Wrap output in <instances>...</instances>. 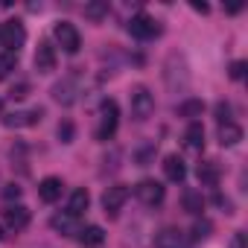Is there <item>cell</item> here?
<instances>
[{"label": "cell", "mask_w": 248, "mask_h": 248, "mask_svg": "<svg viewBox=\"0 0 248 248\" xmlns=\"http://www.w3.org/2000/svg\"><path fill=\"white\" fill-rule=\"evenodd\" d=\"M27 41V30L21 21H6V24H0V44H3V50L9 53H18Z\"/></svg>", "instance_id": "6da1fadb"}, {"label": "cell", "mask_w": 248, "mask_h": 248, "mask_svg": "<svg viewBox=\"0 0 248 248\" xmlns=\"http://www.w3.org/2000/svg\"><path fill=\"white\" fill-rule=\"evenodd\" d=\"M152 114H155V96H152L149 88L138 85V88L132 91V117L143 123V120H149Z\"/></svg>", "instance_id": "7a4b0ae2"}, {"label": "cell", "mask_w": 248, "mask_h": 248, "mask_svg": "<svg viewBox=\"0 0 248 248\" xmlns=\"http://www.w3.org/2000/svg\"><path fill=\"white\" fill-rule=\"evenodd\" d=\"M129 32H132L135 38H140V41H149V38H155V35L161 32V27H158L155 18H149L146 12H138V15H132V21H129Z\"/></svg>", "instance_id": "3957f363"}, {"label": "cell", "mask_w": 248, "mask_h": 248, "mask_svg": "<svg viewBox=\"0 0 248 248\" xmlns=\"http://www.w3.org/2000/svg\"><path fill=\"white\" fill-rule=\"evenodd\" d=\"M53 35H56V41H59V47H62L64 53H79V47H82V38H79V30H76L73 24H67V21L56 24Z\"/></svg>", "instance_id": "277c9868"}, {"label": "cell", "mask_w": 248, "mask_h": 248, "mask_svg": "<svg viewBox=\"0 0 248 248\" xmlns=\"http://www.w3.org/2000/svg\"><path fill=\"white\" fill-rule=\"evenodd\" d=\"M117 117H120L117 102H114V99H105V102H102V120H99V129H96V138H99V140H108V138L117 132Z\"/></svg>", "instance_id": "5b68a950"}, {"label": "cell", "mask_w": 248, "mask_h": 248, "mask_svg": "<svg viewBox=\"0 0 248 248\" xmlns=\"http://www.w3.org/2000/svg\"><path fill=\"white\" fill-rule=\"evenodd\" d=\"M135 196H138L146 207H155V204L164 202V187H161V181H155V178H143V181L135 187Z\"/></svg>", "instance_id": "8992f818"}, {"label": "cell", "mask_w": 248, "mask_h": 248, "mask_svg": "<svg viewBox=\"0 0 248 248\" xmlns=\"http://www.w3.org/2000/svg\"><path fill=\"white\" fill-rule=\"evenodd\" d=\"M126 199H129V190L123 187V184H114V187H108L102 193V210L108 216H117L123 210V204H126Z\"/></svg>", "instance_id": "52a82bcc"}, {"label": "cell", "mask_w": 248, "mask_h": 248, "mask_svg": "<svg viewBox=\"0 0 248 248\" xmlns=\"http://www.w3.org/2000/svg\"><path fill=\"white\" fill-rule=\"evenodd\" d=\"M32 62H35V70L38 73H53L56 70V50H53V44L50 41H41Z\"/></svg>", "instance_id": "ba28073f"}, {"label": "cell", "mask_w": 248, "mask_h": 248, "mask_svg": "<svg viewBox=\"0 0 248 248\" xmlns=\"http://www.w3.org/2000/svg\"><path fill=\"white\" fill-rule=\"evenodd\" d=\"M3 225L12 228V231H24V228L30 225V210H27L24 204H9V207L3 210Z\"/></svg>", "instance_id": "9c48e42d"}, {"label": "cell", "mask_w": 248, "mask_h": 248, "mask_svg": "<svg viewBox=\"0 0 248 248\" xmlns=\"http://www.w3.org/2000/svg\"><path fill=\"white\" fill-rule=\"evenodd\" d=\"M155 248H190L184 231L178 228H164L158 236H155Z\"/></svg>", "instance_id": "30bf717a"}, {"label": "cell", "mask_w": 248, "mask_h": 248, "mask_svg": "<svg viewBox=\"0 0 248 248\" xmlns=\"http://www.w3.org/2000/svg\"><path fill=\"white\" fill-rule=\"evenodd\" d=\"M62 193H64V184H62V178H56V175H47V178L38 184V199H41V202H47V204L59 202V199H62Z\"/></svg>", "instance_id": "8fae6325"}, {"label": "cell", "mask_w": 248, "mask_h": 248, "mask_svg": "<svg viewBox=\"0 0 248 248\" xmlns=\"http://www.w3.org/2000/svg\"><path fill=\"white\" fill-rule=\"evenodd\" d=\"M41 120V108H32V111H12L9 117H3V126L9 129H24V126H35Z\"/></svg>", "instance_id": "7c38bea8"}, {"label": "cell", "mask_w": 248, "mask_h": 248, "mask_svg": "<svg viewBox=\"0 0 248 248\" xmlns=\"http://www.w3.org/2000/svg\"><path fill=\"white\" fill-rule=\"evenodd\" d=\"M76 91H79L76 79H62L59 85H53V99L62 102V105H73L76 102Z\"/></svg>", "instance_id": "4fadbf2b"}, {"label": "cell", "mask_w": 248, "mask_h": 248, "mask_svg": "<svg viewBox=\"0 0 248 248\" xmlns=\"http://www.w3.org/2000/svg\"><path fill=\"white\" fill-rule=\"evenodd\" d=\"M164 175H167L170 181L181 184V181L187 178V167H184V161H181L178 155H167V158H164Z\"/></svg>", "instance_id": "5bb4252c"}, {"label": "cell", "mask_w": 248, "mask_h": 248, "mask_svg": "<svg viewBox=\"0 0 248 248\" xmlns=\"http://www.w3.org/2000/svg\"><path fill=\"white\" fill-rule=\"evenodd\" d=\"M50 225H53V231H59L62 236H73V233H79V225H76V216H70L67 210H64V213H56Z\"/></svg>", "instance_id": "9a60e30c"}, {"label": "cell", "mask_w": 248, "mask_h": 248, "mask_svg": "<svg viewBox=\"0 0 248 248\" xmlns=\"http://www.w3.org/2000/svg\"><path fill=\"white\" fill-rule=\"evenodd\" d=\"M196 175H199V181L204 187H216L219 184V167H216V161H202L199 170H196Z\"/></svg>", "instance_id": "2e32d148"}, {"label": "cell", "mask_w": 248, "mask_h": 248, "mask_svg": "<svg viewBox=\"0 0 248 248\" xmlns=\"http://www.w3.org/2000/svg\"><path fill=\"white\" fill-rule=\"evenodd\" d=\"M242 140V129L236 126V123L231 120V123H222L219 126V143L222 146H236Z\"/></svg>", "instance_id": "e0dca14e"}, {"label": "cell", "mask_w": 248, "mask_h": 248, "mask_svg": "<svg viewBox=\"0 0 248 248\" xmlns=\"http://www.w3.org/2000/svg\"><path fill=\"white\" fill-rule=\"evenodd\" d=\"M184 143H187L190 149H196V152L204 146V126H202L199 120H193L190 126H187V132H184Z\"/></svg>", "instance_id": "ac0fdd59"}, {"label": "cell", "mask_w": 248, "mask_h": 248, "mask_svg": "<svg viewBox=\"0 0 248 248\" xmlns=\"http://www.w3.org/2000/svg\"><path fill=\"white\" fill-rule=\"evenodd\" d=\"M88 202H91L88 190H73V193H70V202H67V213L79 219V216H82V210H88Z\"/></svg>", "instance_id": "d6986e66"}, {"label": "cell", "mask_w": 248, "mask_h": 248, "mask_svg": "<svg viewBox=\"0 0 248 248\" xmlns=\"http://www.w3.org/2000/svg\"><path fill=\"white\" fill-rule=\"evenodd\" d=\"M105 239V231L99 225H88V228H79V242L82 245H102Z\"/></svg>", "instance_id": "ffe728a7"}, {"label": "cell", "mask_w": 248, "mask_h": 248, "mask_svg": "<svg viewBox=\"0 0 248 248\" xmlns=\"http://www.w3.org/2000/svg\"><path fill=\"white\" fill-rule=\"evenodd\" d=\"M18 67V53H9V50H0V79H6L12 70Z\"/></svg>", "instance_id": "44dd1931"}, {"label": "cell", "mask_w": 248, "mask_h": 248, "mask_svg": "<svg viewBox=\"0 0 248 248\" xmlns=\"http://www.w3.org/2000/svg\"><path fill=\"white\" fill-rule=\"evenodd\" d=\"M202 111H204L202 99H187V102L178 105V114H181V117H202Z\"/></svg>", "instance_id": "7402d4cb"}, {"label": "cell", "mask_w": 248, "mask_h": 248, "mask_svg": "<svg viewBox=\"0 0 248 248\" xmlns=\"http://www.w3.org/2000/svg\"><path fill=\"white\" fill-rule=\"evenodd\" d=\"M85 15H88L91 21L105 18V15H108V0H96V3H88V6H85Z\"/></svg>", "instance_id": "603a6c76"}, {"label": "cell", "mask_w": 248, "mask_h": 248, "mask_svg": "<svg viewBox=\"0 0 248 248\" xmlns=\"http://www.w3.org/2000/svg\"><path fill=\"white\" fill-rule=\"evenodd\" d=\"M202 207H204V202H202V193H193V190H187V193H184V210H190V213H202Z\"/></svg>", "instance_id": "cb8c5ba5"}, {"label": "cell", "mask_w": 248, "mask_h": 248, "mask_svg": "<svg viewBox=\"0 0 248 248\" xmlns=\"http://www.w3.org/2000/svg\"><path fill=\"white\" fill-rule=\"evenodd\" d=\"M210 236V222H196L193 225V239H207Z\"/></svg>", "instance_id": "d4e9b609"}, {"label": "cell", "mask_w": 248, "mask_h": 248, "mask_svg": "<svg viewBox=\"0 0 248 248\" xmlns=\"http://www.w3.org/2000/svg\"><path fill=\"white\" fill-rule=\"evenodd\" d=\"M59 138H62V143H70L73 140V123L70 120H64L62 126H59Z\"/></svg>", "instance_id": "484cf974"}, {"label": "cell", "mask_w": 248, "mask_h": 248, "mask_svg": "<svg viewBox=\"0 0 248 248\" xmlns=\"http://www.w3.org/2000/svg\"><path fill=\"white\" fill-rule=\"evenodd\" d=\"M216 120H219V126H222V123H231V105L228 102L216 105Z\"/></svg>", "instance_id": "4316f807"}, {"label": "cell", "mask_w": 248, "mask_h": 248, "mask_svg": "<svg viewBox=\"0 0 248 248\" xmlns=\"http://www.w3.org/2000/svg\"><path fill=\"white\" fill-rule=\"evenodd\" d=\"M27 93H30V85H27V82H18V85L12 88V99H24Z\"/></svg>", "instance_id": "83f0119b"}, {"label": "cell", "mask_w": 248, "mask_h": 248, "mask_svg": "<svg viewBox=\"0 0 248 248\" xmlns=\"http://www.w3.org/2000/svg\"><path fill=\"white\" fill-rule=\"evenodd\" d=\"M245 76V62H233L231 64V79H242Z\"/></svg>", "instance_id": "f1b7e54d"}, {"label": "cell", "mask_w": 248, "mask_h": 248, "mask_svg": "<svg viewBox=\"0 0 248 248\" xmlns=\"http://www.w3.org/2000/svg\"><path fill=\"white\" fill-rule=\"evenodd\" d=\"M231 248H245V233H242V231H236V233H233Z\"/></svg>", "instance_id": "f546056e"}, {"label": "cell", "mask_w": 248, "mask_h": 248, "mask_svg": "<svg viewBox=\"0 0 248 248\" xmlns=\"http://www.w3.org/2000/svg\"><path fill=\"white\" fill-rule=\"evenodd\" d=\"M0 114H3V99H0Z\"/></svg>", "instance_id": "4dcf8cb0"}, {"label": "cell", "mask_w": 248, "mask_h": 248, "mask_svg": "<svg viewBox=\"0 0 248 248\" xmlns=\"http://www.w3.org/2000/svg\"><path fill=\"white\" fill-rule=\"evenodd\" d=\"M0 236H3V228H0Z\"/></svg>", "instance_id": "1f68e13d"}]
</instances>
